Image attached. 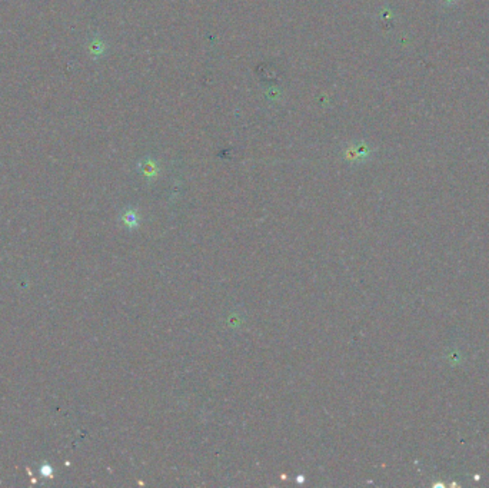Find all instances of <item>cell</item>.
<instances>
[{
	"label": "cell",
	"mask_w": 489,
	"mask_h": 488,
	"mask_svg": "<svg viewBox=\"0 0 489 488\" xmlns=\"http://www.w3.org/2000/svg\"><path fill=\"white\" fill-rule=\"evenodd\" d=\"M122 221L123 224L128 226V228H135L137 226V215L133 212V211H128L122 215Z\"/></svg>",
	"instance_id": "obj_1"
},
{
	"label": "cell",
	"mask_w": 489,
	"mask_h": 488,
	"mask_svg": "<svg viewBox=\"0 0 489 488\" xmlns=\"http://www.w3.org/2000/svg\"><path fill=\"white\" fill-rule=\"evenodd\" d=\"M42 474L44 477H51L52 476V469L48 466V464H44V466L42 467Z\"/></svg>",
	"instance_id": "obj_2"
}]
</instances>
